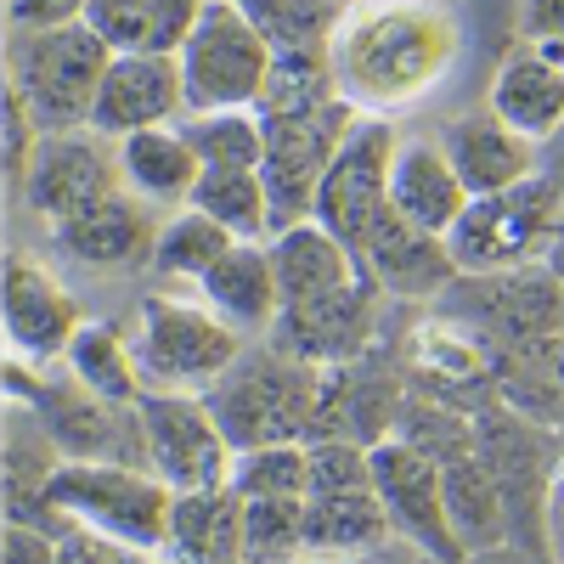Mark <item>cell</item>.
<instances>
[{
  "label": "cell",
  "instance_id": "obj_32",
  "mask_svg": "<svg viewBox=\"0 0 564 564\" xmlns=\"http://www.w3.org/2000/svg\"><path fill=\"white\" fill-rule=\"evenodd\" d=\"M63 367L74 372L85 390H97V395H108L119 406H135L141 395H148L135 345H124L108 322H85L74 334V345H68V356H63Z\"/></svg>",
  "mask_w": 564,
  "mask_h": 564
},
{
  "label": "cell",
  "instance_id": "obj_23",
  "mask_svg": "<svg viewBox=\"0 0 564 564\" xmlns=\"http://www.w3.org/2000/svg\"><path fill=\"white\" fill-rule=\"evenodd\" d=\"M57 243L79 265H130L141 254H153L159 226L148 220V198H135L130 186H119V193L85 204L79 215L57 220Z\"/></svg>",
  "mask_w": 564,
  "mask_h": 564
},
{
  "label": "cell",
  "instance_id": "obj_35",
  "mask_svg": "<svg viewBox=\"0 0 564 564\" xmlns=\"http://www.w3.org/2000/svg\"><path fill=\"white\" fill-rule=\"evenodd\" d=\"M327 102H339V85H334V68H327V45L316 52H276L271 57V74L260 85V102L254 113L260 119H276V113H316Z\"/></svg>",
  "mask_w": 564,
  "mask_h": 564
},
{
  "label": "cell",
  "instance_id": "obj_20",
  "mask_svg": "<svg viewBox=\"0 0 564 564\" xmlns=\"http://www.w3.org/2000/svg\"><path fill=\"white\" fill-rule=\"evenodd\" d=\"M186 113V85L175 57H113L90 108V130L124 141L135 130H159Z\"/></svg>",
  "mask_w": 564,
  "mask_h": 564
},
{
  "label": "cell",
  "instance_id": "obj_33",
  "mask_svg": "<svg viewBox=\"0 0 564 564\" xmlns=\"http://www.w3.org/2000/svg\"><path fill=\"white\" fill-rule=\"evenodd\" d=\"M238 553L243 564H300L305 497H238Z\"/></svg>",
  "mask_w": 564,
  "mask_h": 564
},
{
  "label": "cell",
  "instance_id": "obj_34",
  "mask_svg": "<svg viewBox=\"0 0 564 564\" xmlns=\"http://www.w3.org/2000/svg\"><path fill=\"white\" fill-rule=\"evenodd\" d=\"M181 141L198 153L204 170H220V164H243V170H260L265 159V124L254 108H209V113H181L175 119Z\"/></svg>",
  "mask_w": 564,
  "mask_h": 564
},
{
  "label": "cell",
  "instance_id": "obj_24",
  "mask_svg": "<svg viewBox=\"0 0 564 564\" xmlns=\"http://www.w3.org/2000/svg\"><path fill=\"white\" fill-rule=\"evenodd\" d=\"M406 372L423 384H435V395H463V390H497V350L452 316H430L412 327L406 339Z\"/></svg>",
  "mask_w": 564,
  "mask_h": 564
},
{
  "label": "cell",
  "instance_id": "obj_18",
  "mask_svg": "<svg viewBox=\"0 0 564 564\" xmlns=\"http://www.w3.org/2000/svg\"><path fill=\"white\" fill-rule=\"evenodd\" d=\"M79 327H85L79 300L57 282V271H45L29 254H12L7 260V339H12V356H29L34 367L63 361Z\"/></svg>",
  "mask_w": 564,
  "mask_h": 564
},
{
  "label": "cell",
  "instance_id": "obj_47",
  "mask_svg": "<svg viewBox=\"0 0 564 564\" xmlns=\"http://www.w3.org/2000/svg\"><path fill=\"white\" fill-rule=\"evenodd\" d=\"M547 265H553V276L564 282V220H558V238H553V249H547Z\"/></svg>",
  "mask_w": 564,
  "mask_h": 564
},
{
  "label": "cell",
  "instance_id": "obj_14",
  "mask_svg": "<svg viewBox=\"0 0 564 564\" xmlns=\"http://www.w3.org/2000/svg\"><path fill=\"white\" fill-rule=\"evenodd\" d=\"M356 108L339 97L316 113H276V119H260L265 124V159H260V175H265V193H271V215H276V231L282 226H300L311 220L316 209V186L334 164V153L345 148V135L356 130Z\"/></svg>",
  "mask_w": 564,
  "mask_h": 564
},
{
  "label": "cell",
  "instance_id": "obj_8",
  "mask_svg": "<svg viewBox=\"0 0 564 564\" xmlns=\"http://www.w3.org/2000/svg\"><path fill=\"white\" fill-rule=\"evenodd\" d=\"M243 356V334L226 316L193 300L148 294L135 327V361L148 390H181V395H209Z\"/></svg>",
  "mask_w": 564,
  "mask_h": 564
},
{
  "label": "cell",
  "instance_id": "obj_25",
  "mask_svg": "<svg viewBox=\"0 0 564 564\" xmlns=\"http://www.w3.org/2000/svg\"><path fill=\"white\" fill-rule=\"evenodd\" d=\"M271 249V271H276V289H282V305H305V300H322L356 282L367 265L327 231L322 220H300V226H282L276 238L265 243ZM282 316V311H276Z\"/></svg>",
  "mask_w": 564,
  "mask_h": 564
},
{
  "label": "cell",
  "instance_id": "obj_22",
  "mask_svg": "<svg viewBox=\"0 0 564 564\" xmlns=\"http://www.w3.org/2000/svg\"><path fill=\"white\" fill-rule=\"evenodd\" d=\"M390 209L406 215L423 231H435V238H446V231L457 226V215L468 209V186L457 181L441 141L412 135V141L395 148V159H390Z\"/></svg>",
  "mask_w": 564,
  "mask_h": 564
},
{
  "label": "cell",
  "instance_id": "obj_44",
  "mask_svg": "<svg viewBox=\"0 0 564 564\" xmlns=\"http://www.w3.org/2000/svg\"><path fill=\"white\" fill-rule=\"evenodd\" d=\"M57 553H63V536H45L29 520H7V553H0V564H57Z\"/></svg>",
  "mask_w": 564,
  "mask_h": 564
},
{
  "label": "cell",
  "instance_id": "obj_4",
  "mask_svg": "<svg viewBox=\"0 0 564 564\" xmlns=\"http://www.w3.org/2000/svg\"><path fill=\"white\" fill-rule=\"evenodd\" d=\"M311 491H305V558L356 564L372 558L395 531L372 491V457L356 441H305Z\"/></svg>",
  "mask_w": 564,
  "mask_h": 564
},
{
  "label": "cell",
  "instance_id": "obj_30",
  "mask_svg": "<svg viewBox=\"0 0 564 564\" xmlns=\"http://www.w3.org/2000/svg\"><path fill=\"white\" fill-rule=\"evenodd\" d=\"M119 175H124L130 193L148 198V204H186L204 164L181 141L175 124H159V130H135V135L119 141Z\"/></svg>",
  "mask_w": 564,
  "mask_h": 564
},
{
  "label": "cell",
  "instance_id": "obj_17",
  "mask_svg": "<svg viewBox=\"0 0 564 564\" xmlns=\"http://www.w3.org/2000/svg\"><path fill=\"white\" fill-rule=\"evenodd\" d=\"M401 379L395 372L372 367V350L361 361L345 367H322L316 384V430L311 441H356V446H379L384 435H395L401 423Z\"/></svg>",
  "mask_w": 564,
  "mask_h": 564
},
{
  "label": "cell",
  "instance_id": "obj_31",
  "mask_svg": "<svg viewBox=\"0 0 564 564\" xmlns=\"http://www.w3.org/2000/svg\"><path fill=\"white\" fill-rule=\"evenodd\" d=\"M186 204L204 209L209 220H220L231 238H243V243H271L276 238V215H271V193H265L260 170H243V164L204 170Z\"/></svg>",
  "mask_w": 564,
  "mask_h": 564
},
{
  "label": "cell",
  "instance_id": "obj_21",
  "mask_svg": "<svg viewBox=\"0 0 564 564\" xmlns=\"http://www.w3.org/2000/svg\"><path fill=\"white\" fill-rule=\"evenodd\" d=\"M361 265L367 276L384 289V300H446V289L463 276L446 238H435V231L412 226L406 215H384L379 231L367 238L361 249Z\"/></svg>",
  "mask_w": 564,
  "mask_h": 564
},
{
  "label": "cell",
  "instance_id": "obj_43",
  "mask_svg": "<svg viewBox=\"0 0 564 564\" xmlns=\"http://www.w3.org/2000/svg\"><path fill=\"white\" fill-rule=\"evenodd\" d=\"M85 18V0H7V23L12 34H40V29H63Z\"/></svg>",
  "mask_w": 564,
  "mask_h": 564
},
{
  "label": "cell",
  "instance_id": "obj_42",
  "mask_svg": "<svg viewBox=\"0 0 564 564\" xmlns=\"http://www.w3.org/2000/svg\"><path fill=\"white\" fill-rule=\"evenodd\" d=\"M57 564H164V558L135 553V547H124V542H113V536H102V531L68 525V531H63V553H57Z\"/></svg>",
  "mask_w": 564,
  "mask_h": 564
},
{
  "label": "cell",
  "instance_id": "obj_11",
  "mask_svg": "<svg viewBox=\"0 0 564 564\" xmlns=\"http://www.w3.org/2000/svg\"><path fill=\"white\" fill-rule=\"evenodd\" d=\"M141 441H148V468L170 491H215L231 486L238 468V446L226 441L204 395L181 390H148L135 401Z\"/></svg>",
  "mask_w": 564,
  "mask_h": 564
},
{
  "label": "cell",
  "instance_id": "obj_1",
  "mask_svg": "<svg viewBox=\"0 0 564 564\" xmlns=\"http://www.w3.org/2000/svg\"><path fill=\"white\" fill-rule=\"evenodd\" d=\"M463 29L446 0H350L327 34V68L356 113H401L452 74Z\"/></svg>",
  "mask_w": 564,
  "mask_h": 564
},
{
  "label": "cell",
  "instance_id": "obj_38",
  "mask_svg": "<svg viewBox=\"0 0 564 564\" xmlns=\"http://www.w3.org/2000/svg\"><path fill=\"white\" fill-rule=\"evenodd\" d=\"M63 468V452L52 435H18L7 441V520H29V508H45V486Z\"/></svg>",
  "mask_w": 564,
  "mask_h": 564
},
{
  "label": "cell",
  "instance_id": "obj_13",
  "mask_svg": "<svg viewBox=\"0 0 564 564\" xmlns=\"http://www.w3.org/2000/svg\"><path fill=\"white\" fill-rule=\"evenodd\" d=\"M367 457H372V491H379V502L390 513V531L435 564H468V547L446 508L441 463L417 441H406L401 430L384 435L379 446H367Z\"/></svg>",
  "mask_w": 564,
  "mask_h": 564
},
{
  "label": "cell",
  "instance_id": "obj_6",
  "mask_svg": "<svg viewBox=\"0 0 564 564\" xmlns=\"http://www.w3.org/2000/svg\"><path fill=\"white\" fill-rule=\"evenodd\" d=\"M441 305L452 322L475 327L497 356H547L564 345V282L547 260L491 276H457Z\"/></svg>",
  "mask_w": 564,
  "mask_h": 564
},
{
  "label": "cell",
  "instance_id": "obj_2",
  "mask_svg": "<svg viewBox=\"0 0 564 564\" xmlns=\"http://www.w3.org/2000/svg\"><path fill=\"white\" fill-rule=\"evenodd\" d=\"M45 508L68 525L102 531V536H113L135 553L164 558L175 491L153 475L148 463H79V457H63V468L52 475V486H45Z\"/></svg>",
  "mask_w": 564,
  "mask_h": 564
},
{
  "label": "cell",
  "instance_id": "obj_27",
  "mask_svg": "<svg viewBox=\"0 0 564 564\" xmlns=\"http://www.w3.org/2000/svg\"><path fill=\"white\" fill-rule=\"evenodd\" d=\"M486 108L542 148V141L564 124V68L547 63L542 52H531V45H513V52L497 63Z\"/></svg>",
  "mask_w": 564,
  "mask_h": 564
},
{
  "label": "cell",
  "instance_id": "obj_10",
  "mask_svg": "<svg viewBox=\"0 0 564 564\" xmlns=\"http://www.w3.org/2000/svg\"><path fill=\"white\" fill-rule=\"evenodd\" d=\"M276 45L249 23L238 0H204L193 34L181 40V85H186V113L209 108H254L260 85L271 74Z\"/></svg>",
  "mask_w": 564,
  "mask_h": 564
},
{
  "label": "cell",
  "instance_id": "obj_36",
  "mask_svg": "<svg viewBox=\"0 0 564 564\" xmlns=\"http://www.w3.org/2000/svg\"><path fill=\"white\" fill-rule=\"evenodd\" d=\"M231 243H243V238H231V231L220 220H209L204 209L193 204H181L164 226H159V243H153V265L164 276H186V282H204L215 271V260L231 249Z\"/></svg>",
  "mask_w": 564,
  "mask_h": 564
},
{
  "label": "cell",
  "instance_id": "obj_19",
  "mask_svg": "<svg viewBox=\"0 0 564 564\" xmlns=\"http://www.w3.org/2000/svg\"><path fill=\"white\" fill-rule=\"evenodd\" d=\"M441 148H446L457 181L468 186V198H491V193H508V186L542 175V148L513 124H502L491 108H468V113L446 119Z\"/></svg>",
  "mask_w": 564,
  "mask_h": 564
},
{
  "label": "cell",
  "instance_id": "obj_7",
  "mask_svg": "<svg viewBox=\"0 0 564 564\" xmlns=\"http://www.w3.org/2000/svg\"><path fill=\"white\" fill-rule=\"evenodd\" d=\"M564 220V193L547 175H531L508 193L468 198L457 226L446 231V249L463 276H491V271H520L542 265Z\"/></svg>",
  "mask_w": 564,
  "mask_h": 564
},
{
  "label": "cell",
  "instance_id": "obj_37",
  "mask_svg": "<svg viewBox=\"0 0 564 564\" xmlns=\"http://www.w3.org/2000/svg\"><path fill=\"white\" fill-rule=\"evenodd\" d=\"M238 7L276 52H316V45H327V34H334L345 12L334 0H238Z\"/></svg>",
  "mask_w": 564,
  "mask_h": 564
},
{
  "label": "cell",
  "instance_id": "obj_28",
  "mask_svg": "<svg viewBox=\"0 0 564 564\" xmlns=\"http://www.w3.org/2000/svg\"><path fill=\"white\" fill-rule=\"evenodd\" d=\"M198 294L215 316H226L238 334H271L276 311H282V289L271 271V249L265 243H231L215 271L198 282Z\"/></svg>",
  "mask_w": 564,
  "mask_h": 564
},
{
  "label": "cell",
  "instance_id": "obj_41",
  "mask_svg": "<svg viewBox=\"0 0 564 564\" xmlns=\"http://www.w3.org/2000/svg\"><path fill=\"white\" fill-rule=\"evenodd\" d=\"M520 45L564 68V0H520Z\"/></svg>",
  "mask_w": 564,
  "mask_h": 564
},
{
  "label": "cell",
  "instance_id": "obj_29",
  "mask_svg": "<svg viewBox=\"0 0 564 564\" xmlns=\"http://www.w3.org/2000/svg\"><path fill=\"white\" fill-rule=\"evenodd\" d=\"M170 564H243L238 553V491H175L170 508Z\"/></svg>",
  "mask_w": 564,
  "mask_h": 564
},
{
  "label": "cell",
  "instance_id": "obj_5",
  "mask_svg": "<svg viewBox=\"0 0 564 564\" xmlns=\"http://www.w3.org/2000/svg\"><path fill=\"white\" fill-rule=\"evenodd\" d=\"M108 63H113L108 40L79 18V23H63V29L12 34L7 85L29 102V113L40 119L45 135L52 130H85Z\"/></svg>",
  "mask_w": 564,
  "mask_h": 564
},
{
  "label": "cell",
  "instance_id": "obj_48",
  "mask_svg": "<svg viewBox=\"0 0 564 564\" xmlns=\"http://www.w3.org/2000/svg\"><path fill=\"white\" fill-rule=\"evenodd\" d=\"M558 430H564V423H558Z\"/></svg>",
  "mask_w": 564,
  "mask_h": 564
},
{
  "label": "cell",
  "instance_id": "obj_26",
  "mask_svg": "<svg viewBox=\"0 0 564 564\" xmlns=\"http://www.w3.org/2000/svg\"><path fill=\"white\" fill-rule=\"evenodd\" d=\"M198 12L204 0H85V23L113 57H175Z\"/></svg>",
  "mask_w": 564,
  "mask_h": 564
},
{
  "label": "cell",
  "instance_id": "obj_45",
  "mask_svg": "<svg viewBox=\"0 0 564 564\" xmlns=\"http://www.w3.org/2000/svg\"><path fill=\"white\" fill-rule=\"evenodd\" d=\"M542 531H547V553L564 564V457L553 463L547 491H542Z\"/></svg>",
  "mask_w": 564,
  "mask_h": 564
},
{
  "label": "cell",
  "instance_id": "obj_46",
  "mask_svg": "<svg viewBox=\"0 0 564 564\" xmlns=\"http://www.w3.org/2000/svg\"><path fill=\"white\" fill-rule=\"evenodd\" d=\"M542 175H547V181L558 186V193H564V124H558V130L542 141Z\"/></svg>",
  "mask_w": 564,
  "mask_h": 564
},
{
  "label": "cell",
  "instance_id": "obj_39",
  "mask_svg": "<svg viewBox=\"0 0 564 564\" xmlns=\"http://www.w3.org/2000/svg\"><path fill=\"white\" fill-rule=\"evenodd\" d=\"M231 491H238V497H305L311 491V457H305V446L238 452Z\"/></svg>",
  "mask_w": 564,
  "mask_h": 564
},
{
  "label": "cell",
  "instance_id": "obj_3",
  "mask_svg": "<svg viewBox=\"0 0 564 564\" xmlns=\"http://www.w3.org/2000/svg\"><path fill=\"white\" fill-rule=\"evenodd\" d=\"M316 384H322V367H305L294 356H282L276 345H260V350H243L238 367L204 401L238 452L305 446L316 430Z\"/></svg>",
  "mask_w": 564,
  "mask_h": 564
},
{
  "label": "cell",
  "instance_id": "obj_12",
  "mask_svg": "<svg viewBox=\"0 0 564 564\" xmlns=\"http://www.w3.org/2000/svg\"><path fill=\"white\" fill-rule=\"evenodd\" d=\"M401 148V135L390 119L361 113L356 130L345 135V148L327 164L322 186H316V209L311 220H322L334 238L361 260L367 238L379 231V220L390 215V159Z\"/></svg>",
  "mask_w": 564,
  "mask_h": 564
},
{
  "label": "cell",
  "instance_id": "obj_40",
  "mask_svg": "<svg viewBox=\"0 0 564 564\" xmlns=\"http://www.w3.org/2000/svg\"><path fill=\"white\" fill-rule=\"evenodd\" d=\"M40 119L29 113V102L18 97V90L7 85V186H12V198H23V186H29V170H34V153H40Z\"/></svg>",
  "mask_w": 564,
  "mask_h": 564
},
{
  "label": "cell",
  "instance_id": "obj_16",
  "mask_svg": "<svg viewBox=\"0 0 564 564\" xmlns=\"http://www.w3.org/2000/svg\"><path fill=\"white\" fill-rule=\"evenodd\" d=\"M119 186H124V175H119V141H108V135H97L85 124V130H52L40 141L23 198H29L34 215H45L57 226V220L79 215L85 204L119 193Z\"/></svg>",
  "mask_w": 564,
  "mask_h": 564
},
{
  "label": "cell",
  "instance_id": "obj_9",
  "mask_svg": "<svg viewBox=\"0 0 564 564\" xmlns=\"http://www.w3.org/2000/svg\"><path fill=\"white\" fill-rule=\"evenodd\" d=\"M7 384L18 401L34 406L40 430L57 441L63 457H79V463H148V441H141V417L135 406H119L97 390H85L74 372H34L23 356H12L7 367Z\"/></svg>",
  "mask_w": 564,
  "mask_h": 564
},
{
  "label": "cell",
  "instance_id": "obj_15",
  "mask_svg": "<svg viewBox=\"0 0 564 564\" xmlns=\"http://www.w3.org/2000/svg\"><path fill=\"white\" fill-rule=\"evenodd\" d=\"M379 300L384 289L367 271L345 289L305 300V305H282L276 327L265 334V345H276L282 356H294L305 367H345L361 361L372 345H379Z\"/></svg>",
  "mask_w": 564,
  "mask_h": 564
}]
</instances>
